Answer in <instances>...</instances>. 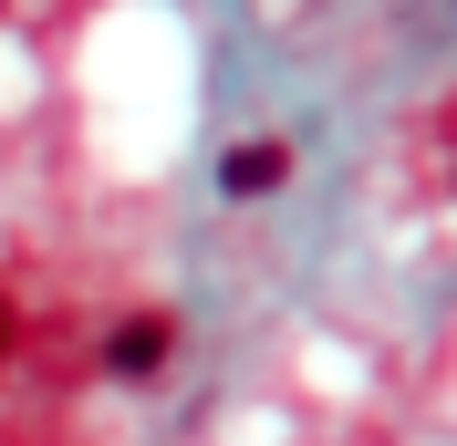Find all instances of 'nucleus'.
<instances>
[{"label":"nucleus","instance_id":"nucleus-1","mask_svg":"<svg viewBox=\"0 0 457 446\" xmlns=\"http://www.w3.org/2000/svg\"><path fill=\"white\" fill-rule=\"evenodd\" d=\"M167 353H177V322H167V311H136V322H114V343H104V374L145 384V374H167Z\"/></svg>","mask_w":457,"mask_h":446},{"label":"nucleus","instance_id":"nucleus-2","mask_svg":"<svg viewBox=\"0 0 457 446\" xmlns=\"http://www.w3.org/2000/svg\"><path fill=\"white\" fill-rule=\"evenodd\" d=\"M281 177H291V145H228L219 156V187L228 197H270Z\"/></svg>","mask_w":457,"mask_h":446},{"label":"nucleus","instance_id":"nucleus-3","mask_svg":"<svg viewBox=\"0 0 457 446\" xmlns=\"http://www.w3.org/2000/svg\"><path fill=\"white\" fill-rule=\"evenodd\" d=\"M0 353H11V301H0Z\"/></svg>","mask_w":457,"mask_h":446}]
</instances>
